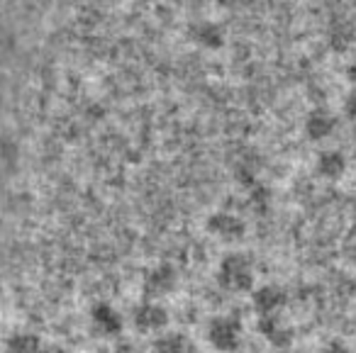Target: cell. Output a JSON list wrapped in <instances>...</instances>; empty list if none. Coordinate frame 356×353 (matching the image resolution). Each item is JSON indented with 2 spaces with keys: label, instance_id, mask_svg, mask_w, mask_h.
Masks as SVG:
<instances>
[{
  "label": "cell",
  "instance_id": "obj_1",
  "mask_svg": "<svg viewBox=\"0 0 356 353\" xmlns=\"http://www.w3.org/2000/svg\"><path fill=\"white\" fill-rule=\"evenodd\" d=\"M254 280H257V265H254L252 256L242 254V251H232L225 254L218 265V283L227 293H254Z\"/></svg>",
  "mask_w": 356,
  "mask_h": 353
},
{
  "label": "cell",
  "instance_id": "obj_2",
  "mask_svg": "<svg viewBox=\"0 0 356 353\" xmlns=\"http://www.w3.org/2000/svg\"><path fill=\"white\" fill-rule=\"evenodd\" d=\"M208 343L220 353H234L239 351L242 346V338H244V327L237 317L232 314H218V317L210 319L208 324Z\"/></svg>",
  "mask_w": 356,
  "mask_h": 353
},
{
  "label": "cell",
  "instance_id": "obj_3",
  "mask_svg": "<svg viewBox=\"0 0 356 353\" xmlns=\"http://www.w3.org/2000/svg\"><path fill=\"white\" fill-rule=\"evenodd\" d=\"M178 288V268L173 263H156L144 273L142 290L147 299H159L171 295Z\"/></svg>",
  "mask_w": 356,
  "mask_h": 353
},
{
  "label": "cell",
  "instance_id": "obj_4",
  "mask_svg": "<svg viewBox=\"0 0 356 353\" xmlns=\"http://www.w3.org/2000/svg\"><path fill=\"white\" fill-rule=\"evenodd\" d=\"M205 229L225 244H237L247 236V222L234 212H213L205 220Z\"/></svg>",
  "mask_w": 356,
  "mask_h": 353
},
{
  "label": "cell",
  "instance_id": "obj_5",
  "mask_svg": "<svg viewBox=\"0 0 356 353\" xmlns=\"http://www.w3.org/2000/svg\"><path fill=\"white\" fill-rule=\"evenodd\" d=\"M132 324L139 334H159L168 324V309L156 299H144L132 309Z\"/></svg>",
  "mask_w": 356,
  "mask_h": 353
},
{
  "label": "cell",
  "instance_id": "obj_6",
  "mask_svg": "<svg viewBox=\"0 0 356 353\" xmlns=\"http://www.w3.org/2000/svg\"><path fill=\"white\" fill-rule=\"evenodd\" d=\"M90 329H93L98 336L103 338H115L122 334L124 329V319L122 314L118 312V309L113 307V304L108 302H95L93 307H90Z\"/></svg>",
  "mask_w": 356,
  "mask_h": 353
},
{
  "label": "cell",
  "instance_id": "obj_7",
  "mask_svg": "<svg viewBox=\"0 0 356 353\" xmlns=\"http://www.w3.org/2000/svg\"><path fill=\"white\" fill-rule=\"evenodd\" d=\"M286 302H288V295L281 285L266 283V285H259L252 293V307L259 317H273V314H278L286 307Z\"/></svg>",
  "mask_w": 356,
  "mask_h": 353
},
{
  "label": "cell",
  "instance_id": "obj_8",
  "mask_svg": "<svg viewBox=\"0 0 356 353\" xmlns=\"http://www.w3.org/2000/svg\"><path fill=\"white\" fill-rule=\"evenodd\" d=\"M188 40L193 44H198L200 49L218 51L225 47V30L213 20H198V22H191Z\"/></svg>",
  "mask_w": 356,
  "mask_h": 353
},
{
  "label": "cell",
  "instance_id": "obj_9",
  "mask_svg": "<svg viewBox=\"0 0 356 353\" xmlns=\"http://www.w3.org/2000/svg\"><path fill=\"white\" fill-rule=\"evenodd\" d=\"M259 334L271 343L273 348H291L293 346V338H296V331L283 322L278 314L273 317H259V324H257Z\"/></svg>",
  "mask_w": 356,
  "mask_h": 353
},
{
  "label": "cell",
  "instance_id": "obj_10",
  "mask_svg": "<svg viewBox=\"0 0 356 353\" xmlns=\"http://www.w3.org/2000/svg\"><path fill=\"white\" fill-rule=\"evenodd\" d=\"M337 115L327 108H312L305 117V134L312 142H325L337 132Z\"/></svg>",
  "mask_w": 356,
  "mask_h": 353
},
{
  "label": "cell",
  "instance_id": "obj_11",
  "mask_svg": "<svg viewBox=\"0 0 356 353\" xmlns=\"http://www.w3.org/2000/svg\"><path fill=\"white\" fill-rule=\"evenodd\" d=\"M315 171L325 181H339L346 173V156L339 149H325V151L317 154Z\"/></svg>",
  "mask_w": 356,
  "mask_h": 353
},
{
  "label": "cell",
  "instance_id": "obj_12",
  "mask_svg": "<svg viewBox=\"0 0 356 353\" xmlns=\"http://www.w3.org/2000/svg\"><path fill=\"white\" fill-rule=\"evenodd\" d=\"M154 353H198V346L191 336L181 331H168L154 341Z\"/></svg>",
  "mask_w": 356,
  "mask_h": 353
},
{
  "label": "cell",
  "instance_id": "obj_13",
  "mask_svg": "<svg viewBox=\"0 0 356 353\" xmlns=\"http://www.w3.org/2000/svg\"><path fill=\"white\" fill-rule=\"evenodd\" d=\"M42 341L35 331H15L8 336L6 353H42Z\"/></svg>",
  "mask_w": 356,
  "mask_h": 353
},
{
  "label": "cell",
  "instance_id": "obj_14",
  "mask_svg": "<svg viewBox=\"0 0 356 353\" xmlns=\"http://www.w3.org/2000/svg\"><path fill=\"white\" fill-rule=\"evenodd\" d=\"M351 40H354V27L349 25V22H337V25H332L330 30V47L337 51H344L346 47L351 44Z\"/></svg>",
  "mask_w": 356,
  "mask_h": 353
},
{
  "label": "cell",
  "instance_id": "obj_15",
  "mask_svg": "<svg viewBox=\"0 0 356 353\" xmlns=\"http://www.w3.org/2000/svg\"><path fill=\"white\" fill-rule=\"evenodd\" d=\"M344 115L351 120V122H356V88L346 93V98H344Z\"/></svg>",
  "mask_w": 356,
  "mask_h": 353
},
{
  "label": "cell",
  "instance_id": "obj_16",
  "mask_svg": "<svg viewBox=\"0 0 356 353\" xmlns=\"http://www.w3.org/2000/svg\"><path fill=\"white\" fill-rule=\"evenodd\" d=\"M42 353H71V351H69V348H64V346H56V343H51V346L42 348Z\"/></svg>",
  "mask_w": 356,
  "mask_h": 353
},
{
  "label": "cell",
  "instance_id": "obj_17",
  "mask_svg": "<svg viewBox=\"0 0 356 353\" xmlns=\"http://www.w3.org/2000/svg\"><path fill=\"white\" fill-rule=\"evenodd\" d=\"M349 79H351V81H356V64H351V69H349Z\"/></svg>",
  "mask_w": 356,
  "mask_h": 353
}]
</instances>
